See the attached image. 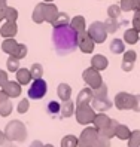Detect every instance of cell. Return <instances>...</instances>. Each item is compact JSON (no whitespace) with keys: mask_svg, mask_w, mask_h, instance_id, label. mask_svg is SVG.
Wrapping results in <instances>:
<instances>
[{"mask_svg":"<svg viewBox=\"0 0 140 147\" xmlns=\"http://www.w3.org/2000/svg\"><path fill=\"white\" fill-rule=\"evenodd\" d=\"M11 147H15V146H11Z\"/></svg>","mask_w":140,"mask_h":147,"instance_id":"cell-54","label":"cell"},{"mask_svg":"<svg viewBox=\"0 0 140 147\" xmlns=\"http://www.w3.org/2000/svg\"><path fill=\"white\" fill-rule=\"evenodd\" d=\"M27 54H29L27 45H24V43H18V46H16V51H15L14 57H16L18 59H24L25 57H27Z\"/></svg>","mask_w":140,"mask_h":147,"instance_id":"cell-36","label":"cell"},{"mask_svg":"<svg viewBox=\"0 0 140 147\" xmlns=\"http://www.w3.org/2000/svg\"><path fill=\"white\" fill-rule=\"evenodd\" d=\"M139 43H140V37H139Z\"/></svg>","mask_w":140,"mask_h":147,"instance_id":"cell-53","label":"cell"},{"mask_svg":"<svg viewBox=\"0 0 140 147\" xmlns=\"http://www.w3.org/2000/svg\"><path fill=\"white\" fill-rule=\"evenodd\" d=\"M110 120H112V117H109L106 115V111H99V113H95V116H94L92 125L97 128V129H103V128L109 126Z\"/></svg>","mask_w":140,"mask_h":147,"instance_id":"cell-16","label":"cell"},{"mask_svg":"<svg viewBox=\"0 0 140 147\" xmlns=\"http://www.w3.org/2000/svg\"><path fill=\"white\" fill-rule=\"evenodd\" d=\"M61 147H77V137L76 135H66L61 140Z\"/></svg>","mask_w":140,"mask_h":147,"instance_id":"cell-33","label":"cell"},{"mask_svg":"<svg viewBox=\"0 0 140 147\" xmlns=\"http://www.w3.org/2000/svg\"><path fill=\"white\" fill-rule=\"evenodd\" d=\"M121 9L122 12H130V11H134V0H121Z\"/></svg>","mask_w":140,"mask_h":147,"instance_id":"cell-42","label":"cell"},{"mask_svg":"<svg viewBox=\"0 0 140 147\" xmlns=\"http://www.w3.org/2000/svg\"><path fill=\"white\" fill-rule=\"evenodd\" d=\"M7 80H9V77H7V71L0 70V88H3Z\"/></svg>","mask_w":140,"mask_h":147,"instance_id":"cell-45","label":"cell"},{"mask_svg":"<svg viewBox=\"0 0 140 147\" xmlns=\"http://www.w3.org/2000/svg\"><path fill=\"white\" fill-rule=\"evenodd\" d=\"M45 3H51V2H54V0H43Z\"/></svg>","mask_w":140,"mask_h":147,"instance_id":"cell-52","label":"cell"},{"mask_svg":"<svg viewBox=\"0 0 140 147\" xmlns=\"http://www.w3.org/2000/svg\"><path fill=\"white\" fill-rule=\"evenodd\" d=\"M20 61H21V59H18L16 57L7 55V59H6V68H7V71L16 73V70L20 68Z\"/></svg>","mask_w":140,"mask_h":147,"instance_id":"cell-27","label":"cell"},{"mask_svg":"<svg viewBox=\"0 0 140 147\" xmlns=\"http://www.w3.org/2000/svg\"><path fill=\"white\" fill-rule=\"evenodd\" d=\"M5 21V7H0V22Z\"/></svg>","mask_w":140,"mask_h":147,"instance_id":"cell-49","label":"cell"},{"mask_svg":"<svg viewBox=\"0 0 140 147\" xmlns=\"http://www.w3.org/2000/svg\"><path fill=\"white\" fill-rule=\"evenodd\" d=\"M69 24H70V16L66 12H58L57 18L51 22V25L54 28H64V27H67Z\"/></svg>","mask_w":140,"mask_h":147,"instance_id":"cell-21","label":"cell"},{"mask_svg":"<svg viewBox=\"0 0 140 147\" xmlns=\"http://www.w3.org/2000/svg\"><path fill=\"white\" fill-rule=\"evenodd\" d=\"M134 9H140V0H134Z\"/></svg>","mask_w":140,"mask_h":147,"instance_id":"cell-50","label":"cell"},{"mask_svg":"<svg viewBox=\"0 0 140 147\" xmlns=\"http://www.w3.org/2000/svg\"><path fill=\"white\" fill-rule=\"evenodd\" d=\"M133 12L134 15H133V20H131V27L140 33V9H134Z\"/></svg>","mask_w":140,"mask_h":147,"instance_id":"cell-41","label":"cell"},{"mask_svg":"<svg viewBox=\"0 0 140 147\" xmlns=\"http://www.w3.org/2000/svg\"><path fill=\"white\" fill-rule=\"evenodd\" d=\"M113 104L118 110H131L134 104V95L130 92H118L113 98Z\"/></svg>","mask_w":140,"mask_h":147,"instance_id":"cell-8","label":"cell"},{"mask_svg":"<svg viewBox=\"0 0 140 147\" xmlns=\"http://www.w3.org/2000/svg\"><path fill=\"white\" fill-rule=\"evenodd\" d=\"M42 147H54V146H52V144H43Z\"/></svg>","mask_w":140,"mask_h":147,"instance_id":"cell-51","label":"cell"},{"mask_svg":"<svg viewBox=\"0 0 140 147\" xmlns=\"http://www.w3.org/2000/svg\"><path fill=\"white\" fill-rule=\"evenodd\" d=\"M57 95L60 101H67L70 100V97H72V86H70L69 83H60L57 86Z\"/></svg>","mask_w":140,"mask_h":147,"instance_id":"cell-19","label":"cell"},{"mask_svg":"<svg viewBox=\"0 0 140 147\" xmlns=\"http://www.w3.org/2000/svg\"><path fill=\"white\" fill-rule=\"evenodd\" d=\"M5 135H6V140L12 143V141H25L27 138V126H25L21 120H12L6 125L5 128Z\"/></svg>","mask_w":140,"mask_h":147,"instance_id":"cell-1","label":"cell"},{"mask_svg":"<svg viewBox=\"0 0 140 147\" xmlns=\"http://www.w3.org/2000/svg\"><path fill=\"white\" fill-rule=\"evenodd\" d=\"M60 107H61V104H58V101H49L46 106V111L49 113V116H58Z\"/></svg>","mask_w":140,"mask_h":147,"instance_id":"cell-35","label":"cell"},{"mask_svg":"<svg viewBox=\"0 0 140 147\" xmlns=\"http://www.w3.org/2000/svg\"><path fill=\"white\" fill-rule=\"evenodd\" d=\"M75 110H76V104H75L72 100L61 101L60 117H72V116H75Z\"/></svg>","mask_w":140,"mask_h":147,"instance_id":"cell-14","label":"cell"},{"mask_svg":"<svg viewBox=\"0 0 140 147\" xmlns=\"http://www.w3.org/2000/svg\"><path fill=\"white\" fill-rule=\"evenodd\" d=\"M15 76H16V82H18L21 86L22 85H30L31 83V80H33V77H31V73H30V68H18L16 70V73H15Z\"/></svg>","mask_w":140,"mask_h":147,"instance_id":"cell-17","label":"cell"},{"mask_svg":"<svg viewBox=\"0 0 140 147\" xmlns=\"http://www.w3.org/2000/svg\"><path fill=\"white\" fill-rule=\"evenodd\" d=\"M91 67H94L95 70H99V71H103V70H106V68L109 67V59L101 55V54H94L91 57Z\"/></svg>","mask_w":140,"mask_h":147,"instance_id":"cell-12","label":"cell"},{"mask_svg":"<svg viewBox=\"0 0 140 147\" xmlns=\"http://www.w3.org/2000/svg\"><path fill=\"white\" fill-rule=\"evenodd\" d=\"M18 11L15 9V7L9 6L7 5L5 7V21H9V22H16V20H18Z\"/></svg>","mask_w":140,"mask_h":147,"instance_id":"cell-29","label":"cell"},{"mask_svg":"<svg viewBox=\"0 0 140 147\" xmlns=\"http://www.w3.org/2000/svg\"><path fill=\"white\" fill-rule=\"evenodd\" d=\"M121 68L124 71H131L134 68V63H131V61H124V59H122V63H121Z\"/></svg>","mask_w":140,"mask_h":147,"instance_id":"cell-43","label":"cell"},{"mask_svg":"<svg viewBox=\"0 0 140 147\" xmlns=\"http://www.w3.org/2000/svg\"><path fill=\"white\" fill-rule=\"evenodd\" d=\"M139 37H140V33L136 30V28H128V30H125V33H124V42L127 43V45H136V43H139Z\"/></svg>","mask_w":140,"mask_h":147,"instance_id":"cell-22","label":"cell"},{"mask_svg":"<svg viewBox=\"0 0 140 147\" xmlns=\"http://www.w3.org/2000/svg\"><path fill=\"white\" fill-rule=\"evenodd\" d=\"M99 137V129L95 126H86L77 137V147H91L94 140Z\"/></svg>","mask_w":140,"mask_h":147,"instance_id":"cell-7","label":"cell"},{"mask_svg":"<svg viewBox=\"0 0 140 147\" xmlns=\"http://www.w3.org/2000/svg\"><path fill=\"white\" fill-rule=\"evenodd\" d=\"M12 109H14V106H12L11 100H6L5 102L0 104V116H2V117H7L12 113Z\"/></svg>","mask_w":140,"mask_h":147,"instance_id":"cell-32","label":"cell"},{"mask_svg":"<svg viewBox=\"0 0 140 147\" xmlns=\"http://www.w3.org/2000/svg\"><path fill=\"white\" fill-rule=\"evenodd\" d=\"M91 147H112V144H110L109 138H106V137H103V135L99 134V137L94 140V143L91 144Z\"/></svg>","mask_w":140,"mask_h":147,"instance_id":"cell-34","label":"cell"},{"mask_svg":"<svg viewBox=\"0 0 140 147\" xmlns=\"http://www.w3.org/2000/svg\"><path fill=\"white\" fill-rule=\"evenodd\" d=\"M103 22H104V27H106L107 34H113V33H116V31H118V28H119L118 20H115V18H110V16H107L106 21H103Z\"/></svg>","mask_w":140,"mask_h":147,"instance_id":"cell-28","label":"cell"},{"mask_svg":"<svg viewBox=\"0 0 140 147\" xmlns=\"http://www.w3.org/2000/svg\"><path fill=\"white\" fill-rule=\"evenodd\" d=\"M5 141H6L5 131H2V129H0V146H3V144H5Z\"/></svg>","mask_w":140,"mask_h":147,"instance_id":"cell-48","label":"cell"},{"mask_svg":"<svg viewBox=\"0 0 140 147\" xmlns=\"http://www.w3.org/2000/svg\"><path fill=\"white\" fill-rule=\"evenodd\" d=\"M3 91L7 94L9 98H18L21 95V92H22V88L16 80H7L3 86Z\"/></svg>","mask_w":140,"mask_h":147,"instance_id":"cell-9","label":"cell"},{"mask_svg":"<svg viewBox=\"0 0 140 147\" xmlns=\"http://www.w3.org/2000/svg\"><path fill=\"white\" fill-rule=\"evenodd\" d=\"M92 91H94V97H107L109 88H107V85L103 82L99 88H95V89H92Z\"/></svg>","mask_w":140,"mask_h":147,"instance_id":"cell-39","label":"cell"},{"mask_svg":"<svg viewBox=\"0 0 140 147\" xmlns=\"http://www.w3.org/2000/svg\"><path fill=\"white\" fill-rule=\"evenodd\" d=\"M127 141H128V147H140V129L131 131V135Z\"/></svg>","mask_w":140,"mask_h":147,"instance_id":"cell-31","label":"cell"},{"mask_svg":"<svg viewBox=\"0 0 140 147\" xmlns=\"http://www.w3.org/2000/svg\"><path fill=\"white\" fill-rule=\"evenodd\" d=\"M82 79L84 82L90 86L91 89H95V88H99V86L103 83V77L100 74L99 70H95L94 67H88V68H85L84 73H82Z\"/></svg>","mask_w":140,"mask_h":147,"instance_id":"cell-6","label":"cell"},{"mask_svg":"<svg viewBox=\"0 0 140 147\" xmlns=\"http://www.w3.org/2000/svg\"><path fill=\"white\" fill-rule=\"evenodd\" d=\"M91 106L94 107V110L106 111V110H110V107L113 106V102L107 97H94L92 101H91Z\"/></svg>","mask_w":140,"mask_h":147,"instance_id":"cell-11","label":"cell"},{"mask_svg":"<svg viewBox=\"0 0 140 147\" xmlns=\"http://www.w3.org/2000/svg\"><path fill=\"white\" fill-rule=\"evenodd\" d=\"M95 113H97V111L94 110V107L91 104H79V106H76V110H75L76 122L79 125H90V123H92Z\"/></svg>","mask_w":140,"mask_h":147,"instance_id":"cell-2","label":"cell"},{"mask_svg":"<svg viewBox=\"0 0 140 147\" xmlns=\"http://www.w3.org/2000/svg\"><path fill=\"white\" fill-rule=\"evenodd\" d=\"M118 125H119L118 120L112 119V120H110V123H109V126L103 128V129H99V134L103 135V137H106V138H109V140H112V138L115 137V129H116Z\"/></svg>","mask_w":140,"mask_h":147,"instance_id":"cell-23","label":"cell"},{"mask_svg":"<svg viewBox=\"0 0 140 147\" xmlns=\"http://www.w3.org/2000/svg\"><path fill=\"white\" fill-rule=\"evenodd\" d=\"M16 33H18V25H16V22L6 21L5 24H2V27H0V36H2L3 39L15 37Z\"/></svg>","mask_w":140,"mask_h":147,"instance_id":"cell-10","label":"cell"},{"mask_svg":"<svg viewBox=\"0 0 140 147\" xmlns=\"http://www.w3.org/2000/svg\"><path fill=\"white\" fill-rule=\"evenodd\" d=\"M121 13H122V9H121L119 5H110L107 7V16H110V18L118 20L119 16H121Z\"/></svg>","mask_w":140,"mask_h":147,"instance_id":"cell-37","label":"cell"},{"mask_svg":"<svg viewBox=\"0 0 140 147\" xmlns=\"http://www.w3.org/2000/svg\"><path fill=\"white\" fill-rule=\"evenodd\" d=\"M94 98V91L90 88H84L82 91H79V94H77L76 97V106L79 104H91V101Z\"/></svg>","mask_w":140,"mask_h":147,"instance_id":"cell-13","label":"cell"},{"mask_svg":"<svg viewBox=\"0 0 140 147\" xmlns=\"http://www.w3.org/2000/svg\"><path fill=\"white\" fill-rule=\"evenodd\" d=\"M130 135H131V131H130V128L127 125L119 123L116 126V129H115V137L116 138H119V140H122V141H127L130 138Z\"/></svg>","mask_w":140,"mask_h":147,"instance_id":"cell-26","label":"cell"},{"mask_svg":"<svg viewBox=\"0 0 140 147\" xmlns=\"http://www.w3.org/2000/svg\"><path fill=\"white\" fill-rule=\"evenodd\" d=\"M86 33H88L90 37L95 42V45L104 43L107 39V31H106V27H104L103 21H94L90 27H86Z\"/></svg>","mask_w":140,"mask_h":147,"instance_id":"cell-3","label":"cell"},{"mask_svg":"<svg viewBox=\"0 0 140 147\" xmlns=\"http://www.w3.org/2000/svg\"><path fill=\"white\" fill-rule=\"evenodd\" d=\"M29 109H30V101H29V98H22V100L18 102V106H16V111H18L20 115L27 113Z\"/></svg>","mask_w":140,"mask_h":147,"instance_id":"cell-38","label":"cell"},{"mask_svg":"<svg viewBox=\"0 0 140 147\" xmlns=\"http://www.w3.org/2000/svg\"><path fill=\"white\" fill-rule=\"evenodd\" d=\"M48 92V83L43 79H34L29 88V98L31 100H42Z\"/></svg>","mask_w":140,"mask_h":147,"instance_id":"cell-4","label":"cell"},{"mask_svg":"<svg viewBox=\"0 0 140 147\" xmlns=\"http://www.w3.org/2000/svg\"><path fill=\"white\" fill-rule=\"evenodd\" d=\"M16 46H18V42H16L14 37H9V39H5L3 43H2V51L7 55H14L15 51H16Z\"/></svg>","mask_w":140,"mask_h":147,"instance_id":"cell-24","label":"cell"},{"mask_svg":"<svg viewBox=\"0 0 140 147\" xmlns=\"http://www.w3.org/2000/svg\"><path fill=\"white\" fill-rule=\"evenodd\" d=\"M70 28H72L73 31H76V33L85 31L86 30V20H85V16H82V15L73 16V18L70 20Z\"/></svg>","mask_w":140,"mask_h":147,"instance_id":"cell-18","label":"cell"},{"mask_svg":"<svg viewBox=\"0 0 140 147\" xmlns=\"http://www.w3.org/2000/svg\"><path fill=\"white\" fill-rule=\"evenodd\" d=\"M43 146V143L40 141V140H34V141H31L30 143V146L29 147H42Z\"/></svg>","mask_w":140,"mask_h":147,"instance_id":"cell-47","label":"cell"},{"mask_svg":"<svg viewBox=\"0 0 140 147\" xmlns=\"http://www.w3.org/2000/svg\"><path fill=\"white\" fill-rule=\"evenodd\" d=\"M43 5H45V2L37 3L36 6H34L33 13H31V20H33L34 24H42V22H45V18H43Z\"/></svg>","mask_w":140,"mask_h":147,"instance_id":"cell-25","label":"cell"},{"mask_svg":"<svg viewBox=\"0 0 140 147\" xmlns=\"http://www.w3.org/2000/svg\"><path fill=\"white\" fill-rule=\"evenodd\" d=\"M109 51L113 55H119V54H124L125 51V42L122 39H112L109 43Z\"/></svg>","mask_w":140,"mask_h":147,"instance_id":"cell-20","label":"cell"},{"mask_svg":"<svg viewBox=\"0 0 140 147\" xmlns=\"http://www.w3.org/2000/svg\"><path fill=\"white\" fill-rule=\"evenodd\" d=\"M6 100H9V97H7V94L3 91V88H0V104H2V102H5Z\"/></svg>","mask_w":140,"mask_h":147,"instance_id":"cell-46","label":"cell"},{"mask_svg":"<svg viewBox=\"0 0 140 147\" xmlns=\"http://www.w3.org/2000/svg\"><path fill=\"white\" fill-rule=\"evenodd\" d=\"M131 110L136 111V113H140V94L134 95V104H133V109Z\"/></svg>","mask_w":140,"mask_h":147,"instance_id":"cell-44","label":"cell"},{"mask_svg":"<svg viewBox=\"0 0 140 147\" xmlns=\"http://www.w3.org/2000/svg\"><path fill=\"white\" fill-rule=\"evenodd\" d=\"M57 15H58V7L54 5V3H45L43 5V18H45L46 22H52L55 18H57Z\"/></svg>","mask_w":140,"mask_h":147,"instance_id":"cell-15","label":"cell"},{"mask_svg":"<svg viewBox=\"0 0 140 147\" xmlns=\"http://www.w3.org/2000/svg\"><path fill=\"white\" fill-rule=\"evenodd\" d=\"M76 45L79 48L81 52L84 54H92L94 52V48H95V42L90 37V34L85 31H79L76 33Z\"/></svg>","mask_w":140,"mask_h":147,"instance_id":"cell-5","label":"cell"},{"mask_svg":"<svg viewBox=\"0 0 140 147\" xmlns=\"http://www.w3.org/2000/svg\"><path fill=\"white\" fill-rule=\"evenodd\" d=\"M30 73H31L33 80L34 79H42V76H43V65L39 64V63H33L31 67H30Z\"/></svg>","mask_w":140,"mask_h":147,"instance_id":"cell-30","label":"cell"},{"mask_svg":"<svg viewBox=\"0 0 140 147\" xmlns=\"http://www.w3.org/2000/svg\"><path fill=\"white\" fill-rule=\"evenodd\" d=\"M122 59H124V61L136 63V59H137V52H136V51H133V49L124 51V54H122Z\"/></svg>","mask_w":140,"mask_h":147,"instance_id":"cell-40","label":"cell"}]
</instances>
